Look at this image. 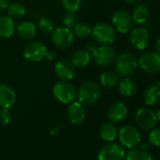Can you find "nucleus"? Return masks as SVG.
I'll return each instance as SVG.
<instances>
[{
    "label": "nucleus",
    "instance_id": "e433bc0d",
    "mask_svg": "<svg viewBox=\"0 0 160 160\" xmlns=\"http://www.w3.org/2000/svg\"><path fill=\"white\" fill-rule=\"evenodd\" d=\"M154 50L157 54L160 55V38L156 40L155 43H154Z\"/></svg>",
    "mask_w": 160,
    "mask_h": 160
},
{
    "label": "nucleus",
    "instance_id": "412c9836",
    "mask_svg": "<svg viewBox=\"0 0 160 160\" xmlns=\"http://www.w3.org/2000/svg\"><path fill=\"white\" fill-rule=\"evenodd\" d=\"M132 18L134 23L138 25H143L148 22L150 17V12L146 5L138 4L132 11Z\"/></svg>",
    "mask_w": 160,
    "mask_h": 160
},
{
    "label": "nucleus",
    "instance_id": "f704fd0d",
    "mask_svg": "<svg viewBox=\"0 0 160 160\" xmlns=\"http://www.w3.org/2000/svg\"><path fill=\"white\" fill-rule=\"evenodd\" d=\"M9 6H10L9 0H0V12L7 10Z\"/></svg>",
    "mask_w": 160,
    "mask_h": 160
},
{
    "label": "nucleus",
    "instance_id": "473e14b6",
    "mask_svg": "<svg viewBox=\"0 0 160 160\" xmlns=\"http://www.w3.org/2000/svg\"><path fill=\"white\" fill-rule=\"evenodd\" d=\"M12 121V113L10 108H0V124L8 125Z\"/></svg>",
    "mask_w": 160,
    "mask_h": 160
},
{
    "label": "nucleus",
    "instance_id": "9b49d317",
    "mask_svg": "<svg viewBox=\"0 0 160 160\" xmlns=\"http://www.w3.org/2000/svg\"><path fill=\"white\" fill-rule=\"evenodd\" d=\"M46 46L41 42H31L24 48V57L31 62H40L46 56Z\"/></svg>",
    "mask_w": 160,
    "mask_h": 160
},
{
    "label": "nucleus",
    "instance_id": "a211bd4d",
    "mask_svg": "<svg viewBox=\"0 0 160 160\" xmlns=\"http://www.w3.org/2000/svg\"><path fill=\"white\" fill-rule=\"evenodd\" d=\"M118 86V92L122 97H132L136 94L138 90V85L134 79L130 77H123L122 81L119 82Z\"/></svg>",
    "mask_w": 160,
    "mask_h": 160
},
{
    "label": "nucleus",
    "instance_id": "ea45409f",
    "mask_svg": "<svg viewBox=\"0 0 160 160\" xmlns=\"http://www.w3.org/2000/svg\"><path fill=\"white\" fill-rule=\"evenodd\" d=\"M157 86H158V87L160 88V81H159V83H158V85H157Z\"/></svg>",
    "mask_w": 160,
    "mask_h": 160
},
{
    "label": "nucleus",
    "instance_id": "a878e982",
    "mask_svg": "<svg viewBox=\"0 0 160 160\" xmlns=\"http://www.w3.org/2000/svg\"><path fill=\"white\" fill-rule=\"evenodd\" d=\"M125 160H153L152 155L142 149L132 148L126 154Z\"/></svg>",
    "mask_w": 160,
    "mask_h": 160
},
{
    "label": "nucleus",
    "instance_id": "c756f323",
    "mask_svg": "<svg viewBox=\"0 0 160 160\" xmlns=\"http://www.w3.org/2000/svg\"><path fill=\"white\" fill-rule=\"evenodd\" d=\"M62 22L65 28L71 29V28H73L79 23V17L76 14V12H67Z\"/></svg>",
    "mask_w": 160,
    "mask_h": 160
},
{
    "label": "nucleus",
    "instance_id": "5701e85b",
    "mask_svg": "<svg viewBox=\"0 0 160 160\" xmlns=\"http://www.w3.org/2000/svg\"><path fill=\"white\" fill-rule=\"evenodd\" d=\"M17 32L22 39L31 40L37 35V28L33 23L24 21L17 26Z\"/></svg>",
    "mask_w": 160,
    "mask_h": 160
},
{
    "label": "nucleus",
    "instance_id": "4c0bfd02",
    "mask_svg": "<svg viewBox=\"0 0 160 160\" xmlns=\"http://www.w3.org/2000/svg\"><path fill=\"white\" fill-rule=\"evenodd\" d=\"M142 0H126V2L131 4V5H138V4H140V2Z\"/></svg>",
    "mask_w": 160,
    "mask_h": 160
},
{
    "label": "nucleus",
    "instance_id": "58836bf2",
    "mask_svg": "<svg viewBox=\"0 0 160 160\" xmlns=\"http://www.w3.org/2000/svg\"><path fill=\"white\" fill-rule=\"evenodd\" d=\"M155 116H156V119L157 121H160V108L157 110V112L155 113Z\"/></svg>",
    "mask_w": 160,
    "mask_h": 160
},
{
    "label": "nucleus",
    "instance_id": "6ab92c4d",
    "mask_svg": "<svg viewBox=\"0 0 160 160\" xmlns=\"http://www.w3.org/2000/svg\"><path fill=\"white\" fill-rule=\"evenodd\" d=\"M144 103L149 107H155L160 103V88L157 85L148 87L143 94Z\"/></svg>",
    "mask_w": 160,
    "mask_h": 160
},
{
    "label": "nucleus",
    "instance_id": "4be33fe9",
    "mask_svg": "<svg viewBox=\"0 0 160 160\" xmlns=\"http://www.w3.org/2000/svg\"><path fill=\"white\" fill-rule=\"evenodd\" d=\"M92 59V55L84 49H79L75 51L71 58V62L76 68H82L86 67Z\"/></svg>",
    "mask_w": 160,
    "mask_h": 160
},
{
    "label": "nucleus",
    "instance_id": "c9c22d12",
    "mask_svg": "<svg viewBox=\"0 0 160 160\" xmlns=\"http://www.w3.org/2000/svg\"><path fill=\"white\" fill-rule=\"evenodd\" d=\"M56 57H57L56 52H54V51H47V52H46V56H45V58H46L49 61L54 60V59L56 58Z\"/></svg>",
    "mask_w": 160,
    "mask_h": 160
},
{
    "label": "nucleus",
    "instance_id": "393cba45",
    "mask_svg": "<svg viewBox=\"0 0 160 160\" xmlns=\"http://www.w3.org/2000/svg\"><path fill=\"white\" fill-rule=\"evenodd\" d=\"M101 85L105 88L111 89L116 87L120 82V76L114 71H106L100 76Z\"/></svg>",
    "mask_w": 160,
    "mask_h": 160
},
{
    "label": "nucleus",
    "instance_id": "cd10ccee",
    "mask_svg": "<svg viewBox=\"0 0 160 160\" xmlns=\"http://www.w3.org/2000/svg\"><path fill=\"white\" fill-rule=\"evenodd\" d=\"M26 14V8L21 3H12L8 8V15L12 19L22 18Z\"/></svg>",
    "mask_w": 160,
    "mask_h": 160
},
{
    "label": "nucleus",
    "instance_id": "7ed1b4c3",
    "mask_svg": "<svg viewBox=\"0 0 160 160\" xmlns=\"http://www.w3.org/2000/svg\"><path fill=\"white\" fill-rule=\"evenodd\" d=\"M93 39L101 45H111L116 40V31L107 23H98L92 29Z\"/></svg>",
    "mask_w": 160,
    "mask_h": 160
},
{
    "label": "nucleus",
    "instance_id": "72a5a7b5",
    "mask_svg": "<svg viewBox=\"0 0 160 160\" xmlns=\"http://www.w3.org/2000/svg\"><path fill=\"white\" fill-rule=\"evenodd\" d=\"M97 44L94 42H89L87 44H86V50L90 53V54H92L96 49H97Z\"/></svg>",
    "mask_w": 160,
    "mask_h": 160
},
{
    "label": "nucleus",
    "instance_id": "0eeeda50",
    "mask_svg": "<svg viewBox=\"0 0 160 160\" xmlns=\"http://www.w3.org/2000/svg\"><path fill=\"white\" fill-rule=\"evenodd\" d=\"M111 22L115 31L121 34L129 33L130 30L133 28V25H134L132 15L128 12L123 10L117 11L113 14Z\"/></svg>",
    "mask_w": 160,
    "mask_h": 160
},
{
    "label": "nucleus",
    "instance_id": "f3484780",
    "mask_svg": "<svg viewBox=\"0 0 160 160\" xmlns=\"http://www.w3.org/2000/svg\"><path fill=\"white\" fill-rule=\"evenodd\" d=\"M128 114V108L125 104L118 102L113 104L108 110L107 116L111 122H122Z\"/></svg>",
    "mask_w": 160,
    "mask_h": 160
},
{
    "label": "nucleus",
    "instance_id": "423d86ee",
    "mask_svg": "<svg viewBox=\"0 0 160 160\" xmlns=\"http://www.w3.org/2000/svg\"><path fill=\"white\" fill-rule=\"evenodd\" d=\"M92 55L95 64L102 68H107L113 64L117 57L115 49L110 45L99 46Z\"/></svg>",
    "mask_w": 160,
    "mask_h": 160
},
{
    "label": "nucleus",
    "instance_id": "2f4dec72",
    "mask_svg": "<svg viewBox=\"0 0 160 160\" xmlns=\"http://www.w3.org/2000/svg\"><path fill=\"white\" fill-rule=\"evenodd\" d=\"M148 140L150 144L160 147V129H152L149 134Z\"/></svg>",
    "mask_w": 160,
    "mask_h": 160
},
{
    "label": "nucleus",
    "instance_id": "dca6fc26",
    "mask_svg": "<svg viewBox=\"0 0 160 160\" xmlns=\"http://www.w3.org/2000/svg\"><path fill=\"white\" fill-rule=\"evenodd\" d=\"M17 94L13 88L0 84V108H11L16 102Z\"/></svg>",
    "mask_w": 160,
    "mask_h": 160
},
{
    "label": "nucleus",
    "instance_id": "f257e3e1",
    "mask_svg": "<svg viewBox=\"0 0 160 160\" xmlns=\"http://www.w3.org/2000/svg\"><path fill=\"white\" fill-rule=\"evenodd\" d=\"M114 68L119 76L130 77L138 70V61L133 54L123 52L116 57L114 60Z\"/></svg>",
    "mask_w": 160,
    "mask_h": 160
},
{
    "label": "nucleus",
    "instance_id": "c85d7f7f",
    "mask_svg": "<svg viewBox=\"0 0 160 160\" xmlns=\"http://www.w3.org/2000/svg\"><path fill=\"white\" fill-rule=\"evenodd\" d=\"M61 6L67 12H77L82 7V0H61Z\"/></svg>",
    "mask_w": 160,
    "mask_h": 160
},
{
    "label": "nucleus",
    "instance_id": "2eb2a0df",
    "mask_svg": "<svg viewBox=\"0 0 160 160\" xmlns=\"http://www.w3.org/2000/svg\"><path fill=\"white\" fill-rule=\"evenodd\" d=\"M67 117L69 121L73 124H80L86 118V109L84 105L78 102L70 103L67 108Z\"/></svg>",
    "mask_w": 160,
    "mask_h": 160
},
{
    "label": "nucleus",
    "instance_id": "f8f14e48",
    "mask_svg": "<svg viewBox=\"0 0 160 160\" xmlns=\"http://www.w3.org/2000/svg\"><path fill=\"white\" fill-rule=\"evenodd\" d=\"M125 155L124 149L118 143L104 145L98 152V160H122Z\"/></svg>",
    "mask_w": 160,
    "mask_h": 160
},
{
    "label": "nucleus",
    "instance_id": "bb28decb",
    "mask_svg": "<svg viewBox=\"0 0 160 160\" xmlns=\"http://www.w3.org/2000/svg\"><path fill=\"white\" fill-rule=\"evenodd\" d=\"M73 35L80 38V39H86L89 38L92 35V28L86 24V23H78L73 28H72Z\"/></svg>",
    "mask_w": 160,
    "mask_h": 160
},
{
    "label": "nucleus",
    "instance_id": "9d476101",
    "mask_svg": "<svg viewBox=\"0 0 160 160\" xmlns=\"http://www.w3.org/2000/svg\"><path fill=\"white\" fill-rule=\"evenodd\" d=\"M52 34V42L58 48L65 49L70 47L74 41L73 32L65 27L58 28L53 30Z\"/></svg>",
    "mask_w": 160,
    "mask_h": 160
},
{
    "label": "nucleus",
    "instance_id": "7c9ffc66",
    "mask_svg": "<svg viewBox=\"0 0 160 160\" xmlns=\"http://www.w3.org/2000/svg\"><path fill=\"white\" fill-rule=\"evenodd\" d=\"M39 29L44 34H50L55 29L54 23L52 22L51 19L47 17H43L39 22Z\"/></svg>",
    "mask_w": 160,
    "mask_h": 160
},
{
    "label": "nucleus",
    "instance_id": "aec40b11",
    "mask_svg": "<svg viewBox=\"0 0 160 160\" xmlns=\"http://www.w3.org/2000/svg\"><path fill=\"white\" fill-rule=\"evenodd\" d=\"M15 24L12 17L9 15L0 16V37L10 38L14 34Z\"/></svg>",
    "mask_w": 160,
    "mask_h": 160
},
{
    "label": "nucleus",
    "instance_id": "39448f33",
    "mask_svg": "<svg viewBox=\"0 0 160 160\" xmlns=\"http://www.w3.org/2000/svg\"><path fill=\"white\" fill-rule=\"evenodd\" d=\"M150 31L146 27L139 25L133 28L129 32V42L131 45L137 50H144L150 43Z\"/></svg>",
    "mask_w": 160,
    "mask_h": 160
},
{
    "label": "nucleus",
    "instance_id": "6e6552de",
    "mask_svg": "<svg viewBox=\"0 0 160 160\" xmlns=\"http://www.w3.org/2000/svg\"><path fill=\"white\" fill-rule=\"evenodd\" d=\"M118 135L122 145L129 149L137 147L141 140L138 130L133 125H125L122 127Z\"/></svg>",
    "mask_w": 160,
    "mask_h": 160
},
{
    "label": "nucleus",
    "instance_id": "b1692460",
    "mask_svg": "<svg viewBox=\"0 0 160 160\" xmlns=\"http://www.w3.org/2000/svg\"><path fill=\"white\" fill-rule=\"evenodd\" d=\"M99 136L100 138L107 141V142H112L118 136V131L116 126L111 122H106L101 125L99 129Z\"/></svg>",
    "mask_w": 160,
    "mask_h": 160
},
{
    "label": "nucleus",
    "instance_id": "f03ea898",
    "mask_svg": "<svg viewBox=\"0 0 160 160\" xmlns=\"http://www.w3.org/2000/svg\"><path fill=\"white\" fill-rule=\"evenodd\" d=\"M78 101L83 105H92L101 96V87L95 81H86L80 85L76 92Z\"/></svg>",
    "mask_w": 160,
    "mask_h": 160
},
{
    "label": "nucleus",
    "instance_id": "ddd939ff",
    "mask_svg": "<svg viewBox=\"0 0 160 160\" xmlns=\"http://www.w3.org/2000/svg\"><path fill=\"white\" fill-rule=\"evenodd\" d=\"M136 122L142 130H151L155 126L157 119L152 110L142 108L136 112Z\"/></svg>",
    "mask_w": 160,
    "mask_h": 160
},
{
    "label": "nucleus",
    "instance_id": "20e7f679",
    "mask_svg": "<svg viewBox=\"0 0 160 160\" xmlns=\"http://www.w3.org/2000/svg\"><path fill=\"white\" fill-rule=\"evenodd\" d=\"M54 97L62 104H70L76 97V89L70 81L58 82L53 88Z\"/></svg>",
    "mask_w": 160,
    "mask_h": 160
},
{
    "label": "nucleus",
    "instance_id": "1a4fd4ad",
    "mask_svg": "<svg viewBox=\"0 0 160 160\" xmlns=\"http://www.w3.org/2000/svg\"><path fill=\"white\" fill-rule=\"evenodd\" d=\"M138 66L148 73L160 72V55L156 52H146L138 58Z\"/></svg>",
    "mask_w": 160,
    "mask_h": 160
},
{
    "label": "nucleus",
    "instance_id": "4468645a",
    "mask_svg": "<svg viewBox=\"0 0 160 160\" xmlns=\"http://www.w3.org/2000/svg\"><path fill=\"white\" fill-rule=\"evenodd\" d=\"M54 71L56 75L60 80H63V81H70L75 76L76 73L75 67L73 66V64L71 61L65 59L58 61L55 64Z\"/></svg>",
    "mask_w": 160,
    "mask_h": 160
}]
</instances>
